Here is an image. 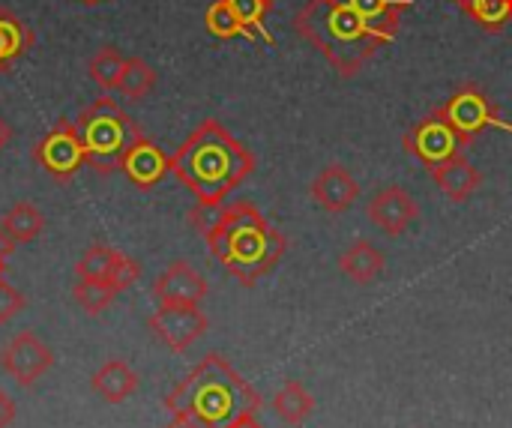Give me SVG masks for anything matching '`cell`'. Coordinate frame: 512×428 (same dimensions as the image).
Listing matches in <instances>:
<instances>
[{"instance_id": "6da1fadb", "label": "cell", "mask_w": 512, "mask_h": 428, "mask_svg": "<svg viewBox=\"0 0 512 428\" xmlns=\"http://www.w3.org/2000/svg\"><path fill=\"white\" fill-rule=\"evenodd\" d=\"M255 171V156L213 117L192 129V135L171 156V174L201 201L225 204V198Z\"/></svg>"}, {"instance_id": "7a4b0ae2", "label": "cell", "mask_w": 512, "mask_h": 428, "mask_svg": "<svg viewBox=\"0 0 512 428\" xmlns=\"http://www.w3.org/2000/svg\"><path fill=\"white\" fill-rule=\"evenodd\" d=\"M174 420L198 428H228L234 420L261 411V396L234 372V366L207 354L165 399Z\"/></svg>"}, {"instance_id": "3957f363", "label": "cell", "mask_w": 512, "mask_h": 428, "mask_svg": "<svg viewBox=\"0 0 512 428\" xmlns=\"http://www.w3.org/2000/svg\"><path fill=\"white\" fill-rule=\"evenodd\" d=\"M204 240L207 249L225 264V270L246 288L273 273L288 249L285 234L273 228L249 201L222 204L219 222L204 234Z\"/></svg>"}, {"instance_id": "277c9868", "label": "cell", "mask_w": 512, "mask_h": 428, "mask_svg": "<svg viewBox=\"0 0 512 428\" xmlns=\"http://www.w3.org/2000/svg\"><path fill=\"white\" fill-rule=\"evenodd\" d=\"M294 30L312 42L342 78H354L381 48V39L372 36L342 0H309L294 15Z\"/></svg>"}, {"instance_id": "5b68a950", "label": "cell", "mask_w": 512, "mask_h": 428, "mask_svg": "<svg viewBox=\"0 0 512 428\" xmlns=\"http://www.w3.org/2000/svg\"><path fill=\"white\" fill-rule=\"evenodd\" d=\"M75 129L81 135L87 165L102 177L120 171L126 150L144 135L138 120L129 111H123L111 96H102L93 105H87L75 117Z\"/></svg>"}, {"instance_id": "8992f818", "label": "cell", "mask_w": 512, "mask_h": 428, "mask_svg": "<svg viewBox=\"0 0 512 428\" xmlns=\"http://www.w3.org/2000/svg\"><path fill=\"white\" fill-rule=\"evenodd\" d=\"M33 159L48 177H54L57 183H69L87 165V153H84L81 135L75 129V120H57L36 141Z\"/></svg>"}, {"instance_id": "52a82bcc", "label": "cell", "mask_w": 512, "mask_h": 428, "mask_svg": "<svg viewBox=\"0 0 512 428\" xmlns=\"http://www.w3.org/2000/svg\"><path fill=\"white\" fill-rule=\"evenodd\" d=\"M462 144H465V138L450 126V120L441 114V108H435L432 114L417 120L405 135V150L426 168H435V165L459 156Z\"/></svg>"}, {"instance_id": "ba28073f", "label": "cell", "mask_w": 512, "mask_h": 428, "mask_svg": "<svg viewBox=\"0 0 512 428\" xmlns=\"http://www.w3.org/2000/svg\"><path fill=\"white\" fill-rule=\"evenodd\" d=\"M441 114H444V117L450 120V126L465 138V144H468L471 138H477L483 129H489V126H498V129H504V132H512V123H504V120L498 117L492 99H489L480 87H474V84L456 90V93L441 105Z\"/></svg>"}, {"instance_id": "9c48e42d", "label": "cell", "mask_w": 512, "mask_h": 428, "mask_svg": "<svg viewBox=\"0 0 512 428\" xmlns=\"http://www.w3.org/2000/svg\"><path fill=\"white\" fill-rule=\"evenodd\" d=\"M75 276H78V279L108 282L117 294H123V291H129V288L138 282L141 267H138V261H132L129 255L111 249L108 243H93V246H87V252L78 258Z\"/></svg>"}, {"instance_id": "30bf717a", "label": "cell", "mask_w": 512, "mask_h": 428, "mask_svg": "<svg viewBox=\"0 0 512 428\" xmlns=\"http://www.w3.org/2000/svg\"><path fill=\"white\" fill-rule=\"evenodd\" d=\"M147 327L165 348L183 354L207 333V315L198 306H159Z\"/></svg>"}, {"instance_id": "8fae6325", "label": "cell", "mask_w": 512, "mask_h": 428, "mask_svg": "<svg viewBox=\"0 0 512 428\" xmlns=\"http://www.w3.org/2000/svg\"><path fill=\"white\" fill-rule=\"evenodd\" d=\"M0 366L21 384V387H33L51 366H54V354L45 342H39L36 333H21L15 336L3 354H0Z\"/></svg>"}, {"instance_id": "7c38bea8", "label": "cell", "mask_w": 512, "mask_h": 428, "mask_svg": "<svg viewBox=\"0 0 512 428\" xmlns=\"http://www.w3.org/2000/svg\"><path fill=\"white\" fill-rule=\"evenodd\" d=\"M417 216H420V204L402 186H387L375 192V198L369 201V219L387 237H402L417 222Z\"/></svg>"}, {"instance_id": "4fadbf2b", "label": "cell", "mask_w": 512, "mask_h": 428, "mask_svg": "<svg viewBox=\"0 0 512 428\" xmlns=\"http://www.w3.org/2000/svg\"><path fill=\"white\" fill-rule=\"evenodd\" d=\"M153 297L159 300V306H198L207 297V282L186 261H174L153 282Z\"/></svg>"}, {"instance_id": "5bb4252c", "label": "cell", "mask_w": 512, "mask_h": 428, "mask_svg": "<svg viewBox=\"0 0 512 428\" xmlns=\"http://www.w3.org/2000/svg\"><path fill=\"white\" fill-rule=\"evenodd\" d=\"M120 171L129 177V183H135L138 189H153L156 183L165 180V174H171V156H165V150L159 144H153L147 135H141L123 156Z\"/></svg>"}, {"instance_id": "9a60e30c", "label": "cell", "mask_w": 512, "mask_h": 428, "mask_svg": "<svg viewBox=\"0 0 512 428\" xmlns=\"http://www.w3.org/2000/svg\"><path fill=\"white\" fill-rule=\"evenodd\" d=\"M360 198V186L351 177L348 168L342 165H327L318 171V177L312 180V201L327 210L330 216H339L345 210H351Z\"/></svg>"}, {"instance_id": "2e32d148", "label": "cell", "mask_w": 512, "mask_h": 428, "mask_svg": "<svg viewBox=\"0 0 512 428\" xmlns=\"http://www.w3.org/2000/svg\"><path fill=\"white\" fill-rule=\"evenodd\" d=\"M342 3L357 12V18L366 24V30L372 36H378L381 42H387V39H393L399 33L402 12L414 0H342Z\"/></svg>"}, {"instance_id": "e0dca14e", "label": "cell", "mask_w": 512, "mask_h": 428, "mask_svg": "<svg viewBox=\"0 0 512 428\" xmlns=\"http://www.w3.org/2000/svg\"><path fill=\"white\" fill-rule=\"evenodd\" d=\"M429 171H432V180L438 183V189L450 201H456V204L468 201L483 186L480 168H474L462 153L453 156V159H447V162H441V165H435V168H429Z\"/></svg>"}, {"instance_id": "ac0fdd59", "label": "cell", "mask_w": 512, "mask_h": 428, "mask_svg": "<svg viewBox=\"0 0 512 428\" xmlns=\"http://www.w3.org/2000/svg\"><path fill=\"white\" fill-rule=\"evenodd\" d=\"M384 264H387L384 252L375 249L369 240H354V243L345 249V255L339 258L342 276H348L354 285H372V282L384 273Z\"/></svg>"}, {"instance_id": "d6986e66", "label": "cell", "mask_w": 512, "mask_h": 428, "mask_svg": "<svg viewBox=\"0 0 512 428\" xmlns=\"http://www.w3.org/2000/svg\"><path fill=\"white\" fill-rule=\"evenodd\" d=\"M33 42V30L12 9L0 6V72H9L33 48Z\"/></svg>"}, {"instance_id": "ffe728a7", "label": "cell", "mask_w": 512, "mask_h": 428, "mask_svg": "<svg viewBox=\"0 0 512 428\" xmlns=\"http://www.w3.org/2000/svg\"><path fill=\"white\" fill-rule=\"evenodd\" d=\"M90 384H93V390H96L105 402L117 405V402H126V399L135 393L138 378H135V372H132L123 360H108V363L93 375Z\"/></svg>"}, {"instance_id": "44dd1931", "label": "cell", "mask_w": 512, "mask_h": 428, "mask_svg": "<svg viewBox=\"0 0 512 428\" xmlns=\"http://www.w3.org/2000/svg\"><path fill=\"white\" fill-rule=\"evenodd\" d=\"M273 411L282 423L288 426H303L312 411H315V399L309 396V390L300 381H285L282 390L273 399Z\"/></svg>"}, {"instance_id": "7402d4cb", "label": "cell", "mask_w": 512, "mask_h": 428, "mask_svg": "<svg viewBox=\"0 0 512 428\" xmlns=\"http://www.w3.org/2000/svg\"><path fill=\"white\" fill-rule=\"evenodd\" d=\"M0 225L9 231V237L15 243H33L45 231V216L30 201H18V204H12L6 210V216H3Z\"/></svg>"}, {"instance_id": "603a6c76", "label": "cell", "mask_w": 512, "mask_h": 428, "mask_svg": "<svg viewBox=\"0 0 512 428\" xmlns=\"http://www.w3.org/2000/svg\"><path fill=\"white\" fill-rule=\"evenodd\" d=\"M153 87H156V69L141 57H126L120 81H117L120 96H126L129 102H141L144 96L153 93Z\"/></svg>"}, {"instance_id": "cb8c5ba5", "label": "cell", "mask_w": 512, "mask_h": 428, "mask_svg": "<svg viewBox=\"0 0 512 428\" xmlns=\"http://www.w3.org/2000/svg\"><path fill=\"white\" fill-rule=\"evenodd\" d=\"M204 24H207V33L216 36V39H237V36H243V39H258V36L234 15V9L228 6V0H213V3L207 6V12H204Z\"/></svg>"}, {"instance_id": "d4e9b609", "label": "cell", "mask_w": 512, "mask_h": 428, "mask_svg": "<svg viewBox=\"0 0 512 428\" xmlns=\"http://www.w3.org/2000/svg\"><path fill=\"white\" fill-rule=\"evenodd\" d=\"M123 63H126V57H123L114 45H102V48L87 60V72H90V78H93L102 90H117Z\"/></svg>"}, {"instance_id": "484cf974", "label": "cell", "mask_w": 512, "mask_h": 428, "mask_svg": "<svg viewBox=\"0 0 512 428\" xmlns=\"http://www.w3.org/2000/svg\"><path fill=\"white\" fill-rule=\"evenodd\" d=\"M72 297H75V303H78L87 315H102V312L114 303L117 291H114L108 282L78 279V282H75V288H72Z\"/></svg>"}, {"instance_id": "4316f807", "label": "cell", "mask_w": 512, "mask_h": 428, "mask_svg": "<svg viewBox=\"0 0 512 428\" xmlns=\"http://www.w3.org/2000/svg\"><path fill=\"white\" fill-rule=\"evenodd\" d=\"M465 12L480 27L498 33V30H504V24L512 18V0H471Z\"/></svg>"}, {"instance_id": "83f0119b", "label": "cell", "mask_w": 512, "mask_h": 428, "mask_svg": "<svg viewBox=\"0 0 512 428\" xmlns=\"http://www.w3.org/2000/svg\"><path fill=\"white\" fill-rule=\"evenodd\" d=\"M228 6L234 9V15H237L258 39H264L267 45H273V36H270L267 27H264V15L270 12V6H267L264 0H228Z\"/></svg>"}, {"instance_id": "f1b7e54d", "label": "cell", "mask_w": 512, "mask_h": 428, "mask_svg": "<svg viewBox=\"0 0 512 428\" xmlns=\"http://www.w3.org/2000/svg\"><path fill=\"white\" fill-rule=\"evenodd\" d=\"M219 213H222V204H195L192 210H189V222H192V228L204 237L216 222H219Z\"/></svg>"}, {"instance_id": "f546056e", "label": "cell", "mask_w": 512, "mask_h": 428, "mask_svg": "<svg viewBox=\"0 0 512 428\" xmlns=\"http://www.w3.org/2000/svg\"><path fill=\"white\" fill-rule=\"evenodd\" d=\"M24 297L12 288V285H6L3 282V276H0V324H9L21 309H24Z\"/></svg>"}, {"instance_id": "4dcf8cb0", "label": "cell", "mask_w": 512, "mask_h": 428, "mask_svg": "<svg viewBox=\"0 0 512 428\" xmlns=\"http://www.w3.org/2000/svg\"><path fill=\"white\" fill-rule=\"evenodd\" d=\"M15 420V402L0 390V428H9Z\"/></svg>"}, {"instance_id": "1f68e13d", "label": "cell", "mask_w": 512, "mask_h": 428, "mask_svg": "<svg viewBox=\"0 0 512 428\" xmlns=\"http://www.w3.org/2000/svg\"><path fill=\"white\" fill-rule=\"evenodd\" d=\"M15 246H18V243H15V240L9 237V231H6V228L0 225V261H6V258H9L12 252H15Z\"/></svg>"}, {"instance_id": "d6a6232c", "label": "cell", "mask_w": 512, "mask_h": 428, "mask_svg": "<svg viewBox=\"0 0 512 428\" xmlns=\"http://www.w3.org/2000/svg\"><path fill=\"white\" fill-rule=\"evenodd\" d=\"M228 428H264L258 420H255V414H246V417H240V420H234Z\"/></svg>"}, {"instance_id": "836d02e7", "label": "cell", "mask_w": 512, "mask_h": 428, "mask_svg": "<svg viewBox=\"0 0 512 428\" xmlns=\"http://www.w3.org/2000/svg\"><path fill=\"white\" fill-rule=\"evenodd\" d=\"M9 141H12V126H9V123H6V120L0 117V150H3V147H6Z\"/></svg>"}, {"instance_id": "e575fe53", "label": "cell", "mask_w": 512, "mask_h": 428, "mask_svg": "<svg viewBox=\"0 0 512 428\" xmlns=\"http://www.w3.org/2000/svg\"><path fill=\"white\" fill-rule=\"evenodd\" d=\"M165 428H198V426H192V423H183V420H174L171 426H165Z\"/></svg>"}, {"instance_id": "d590c367", "label": "cell", "mask_w": 512, "mask_h": 428, "mask_svg": "<svg viewBox=\"0 0 512 428\" xmlns=\"http://www.w3.org/2000/svg\"><path fill=\"white\" fill-rule=\"evenodd\" d=\"M81 3H87V6H96V3H105V0H81Z\"/></svg>"}, {"instance_id": "8d00e7d4", "label": "cell", "mask_w": 512, "mask_h": 428, "mask_svg": "<svg viewBox=\"0 0 512 428\" xmlns=\"http://www.w3.org/2000/svg\"><path fill=\"white\" fill-rule=\"evenodd\" d=\"M456 3H459L462 9H468V3H471V0H456Z\"/></svg>"}, {"instance_id": "74e56055", "label": "cell", "mask_w": 512, "mask_h": 428, "mask_svg": "<svg viewBox=\"0 0 512 428\" xmlns=\"http://www.w3.org/2000/svg\"><path fill=\"white\" fill-rule=\"evenodd\" d=\"M264 3H267V6H273V3H276V0H264Z\"/></svg>"}, {"instance_id": "f35d334b", "label": "cell", "mask_w": 512, "mask_h": 428, "mask_svg": "<svg viewBox=\"0 0 512 428\" xmlns=\"http://www.w3.org/2000/svg\"><path fill=\"white\" fill-rule=\"evenodd\" d=\"M0 276H3V261H0Z\"/></svg>"}]
</instances>
